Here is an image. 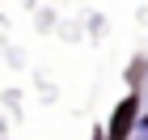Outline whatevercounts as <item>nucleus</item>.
<instances>
[{
	"label": "nucleus",
	"instance_id": "f257e3e1",
	"mask_svg": "<svg viewBox=\"0 0 148 140\" xmlns=\"http://www.w3.org/2000/svg\"><path fill=\"white\" fill-rule=\"evenodd\" d=\"M131 119H136V98H127V102L119 106V115H114V123H110V140H123L127 128H131Z\"/></svg>",
	"mask_w": 148,
	"mask_h": 140
}]
</instances>
